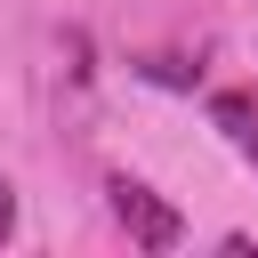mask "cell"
<instances>
[{"label": "cell", "mask_w": 258, "mask_h": 258, "mask_svg": "<svg viewBox=\"0 0 258 258\" xmlns=\"http://www.w3.org/2000/svg\"><path fill=\"white\" fill-rule=\"evenodd\" d=\"M105 202H113V218H121V234H129L137 250H177V242H185V218H177L153 185L113 177V185H105Z\"/></svg>", "instance_id": "6da1fadb"}, {"label": "cell", "mask_w": 258, "mask_h": 258, "mask_svg": "<svg viewBox=\"0 0 258 258\" xmlns=\"http://www.w3.org/2000/svg\"><path fill=\"white\" fill-rule=\"evenodd\" d=\"M210 129L258 169V89H210Z\"/></svg>", "instance_id": "7a4b0ae2"}, {"label": "cell", "mask_w": 258, "mask_h": 258, "mask_svg": "<svg viewBox=\"0 0 258 258\" xmlns=\"http://www.w3.org/2000/svg\"><path fill=\"white\" fill-rule=\"evenodd\" d=\"M8 234H16V185L0 177V242H8Z\"/></svg>", "instance_id": "3957f363"}]
</instances>
